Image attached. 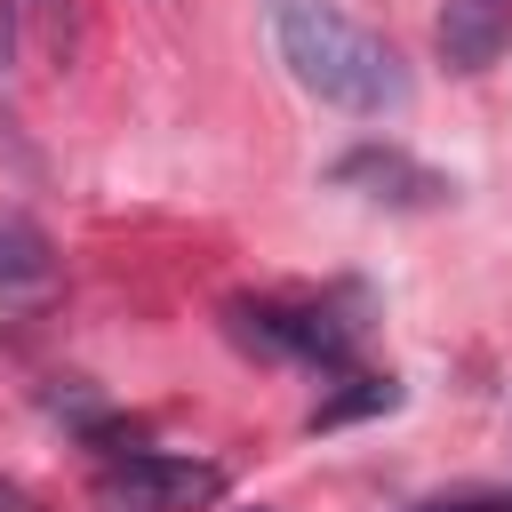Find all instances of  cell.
<instances>
[{"label": "cell", "mask_w": 512, "mask_h": 512, "mask_svg": "<svg viewBox=\"0 0 512 512\" xmlns=\"http://www.w3.org/2000/svg\"><path fill=\"white\" fill-rule=\"evenodd\" d=\"M104 496L120 504H144V512H208L224 496V464H200V456H120L104 464Z\"/></svg>", "instance_id": "3957f363"}, {"label": "cell", "mask_w": 512, "mask_h": 512, "mask_svg": "<svg viewBox=\"0 0 512 512\" xmlns=\"http://www.w3.org/2000/svg\"><path fill=\"white\" fill-rule=\"evenodd\" d=\"M32 8H40V16H64V0H32Z\"/></svg>", "instance_id": "9c48e42d"}, {"label": "cell", "mask_w": 512, "mask_h": 512, "mask_svg": "<svg viewBox=\"0 0 512 512\" xmlns=\"http://www.w3.org/2000/svg\"><path fill=\"white\" fill-rule=\"evenodd\" d=\"M416 512H512V496H440V504H416Z\"/></svg>", "instance_id": "ba28073f"}, {"label": "cell", "mask_w": 512, "mask_h": 512, "mask_svg": "<svg viewBox=\"0 0 512 512\" xmlns=\"http://www.w3.org/2000/svg\"><path fill=\"white\" fill-rule=\"evenodd\" d=\"M256 512H264V504H256Z\"/></svg>", "instance_id": "30bf717a"}, {"label": "cell", "mask_w": 512, "mask_h": 512, "mask_svg": "<svg viewBox=\"0 0 512 512\" xmlns=\"http://www.w3.org/2000/svg\"><path fill=\"white\" fill-rule=\"evenodd\" d=\"M272 48L296 72V88H312L336 112L360 120H392L408 112V64L392 56L384 32H368L344 0H272Z\"/></svg>", "instance_id": "6da1fadb"}, {"label": "cell", "mask_w": 512, "mask_h": 512, "mask_svg": "<svg viewBox=\"0 0 512 512\" xmlns=\"http://www.w3.org/2000/svg\"><path fill=\"white\" fill-rule=\"evenodd\" d=\"M344 384H352V392H336V400H320V408H312V432H320V424H344V416H368V408H392V400H400V384H392V376H344Z\"/></svg>", "instance_id": "52a82bcc"}, {"label": "cell", "mask_w": 512, "mask_h": 512, "mask_svg": "<svg viewBox=\"0 0 512 512\" xmlns=\"http://www.w3.org/2000/svg\"><path fill=\"white\" fill-rule=\"evenodd\" d=\"M48 272H56V248H48V232H40L32 216L0 208V288H40Z\"/></svg>", "instance_id": "8992f818"}, {"label": "cell", "mask_w": 512, "mask_h": 512, "mask_svg": "<svg viewBox=\"0 0 512 512\" xmlns=\"http://www.w3.org/2000/svg\"><path fill=\"white\" fill-rule=\"evenodd\" d=\"M224 328L248 352L304 360V368H344L352 360V336H360V320H336V304H312V296H232L224 304Z\"/></svg>", "instance_id": "7a4b0ae2"}, {"label": "cell", "mask_w": 512, "mask_h": 512, "mask_svg": "<svg viewBox=\"0 0 512 512\" xmlns=\"http://www.w3.org/2000/svg\"><path fill=\"white\" fill-rule=\"evenodd\" d=\"M336 184H368V200H448L456 192L448 176H432V168H416L408 152H384V144L336 160Z\"/></svg>", "instance_id": "5b68a950"}, {"label": "cell", "mask_w": 512, "mask_h": 512, "mask_svg": "<svg viewBox=\"0 0 512 512\" xmlns=\"http://www.w3.org/2000/svg\"><path fill=\"white\" fill-rule=\"evenodd\" d=\"M432 48L448 72H488L512 48V0H440Z\"/></svg>", "instance_id": "277c9868"}]
</instances>
